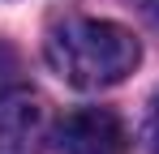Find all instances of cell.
I'll use <instances>...</instances> for the list:
<instances>
[{"label": "cell", "instance_id": "obj_4", "mask_svg": "<svg viewBox=\"0 0 159 154\" xmlns=\"http://www.w3.org/2000/svg\"><path fill=\"white\" fill-rule=\"evenodd\" d=\"M17 86H22V56L9 47V43H0V99L13 94Z\"/></svg>", "mask_w": 159, "mask_h": 154}, {"label": "cell", "instance_id": "obj_1", "mask_svg": "<svg viewBox=\"0 0 159 154\" xmlns=\"http://www.w3.org/2000/svg\"><path fill=\"white\" fill-rule=\"evenodd\" d=\"M43 56H48L52 73L60 81H69L73 90H107L138 69L142 47H138L133 30L116 22L69 17V22L52 26Z\"/></svg>", "mask_w": 159, "mask_h": 154}, {"label": "cell", "instance_id": "obj_5", "mask_svg": "<svg viewBox=\"0 0 159 154\" xmlns=\"http://www.w3.org/2000/svg\"><path fill=\"white\" fill-rule=\"evenodd\" d=\"M146 150L159 154V94L151 99V111H146Z\"/></svg>", "mask_w": 159, "mask_h": 154}, {"label": "cell", "instance_id": "obj_6", "mask_svg": "<svg viewBox=\"0 0 159 154\" xmlns=\"http://www.w3.org/2000/svg\"><path fill=\"white\" fill-rule=\"evenodd\" d=\"M133 9H138V17L151 26V30H159V0H129Z\"/></svg>", "mask_w": 159, "mask_h": 154}, {"label": "cell", "instance_id": "obj_2", "mask_svg": "<svg viewBox=\"0 0 159 154\" xmlns=\"http://www.w3.org/2000/svg\"><path fill=\"white\" fill-rule=\"evenodd\" d=\"M60 154H129V133L107 107H78L56 124Z\"/></svg>", "mask_w": 159, "mask_h": 154}, {"label": "cell", "instance_id": "obj_3", "mask_svg": "<svg viewBox=\"0 0 159 154\" xmlns=\"http://www.w3.org/2000/svg\"><path fill=\"white\" fill-rule=\"evenodd\" d=\"M48 141V111L39 94L13 90L0 99V154H39Z\"/></svg>", "mask_w": 159, "mask_h": 154}]
</instances>
